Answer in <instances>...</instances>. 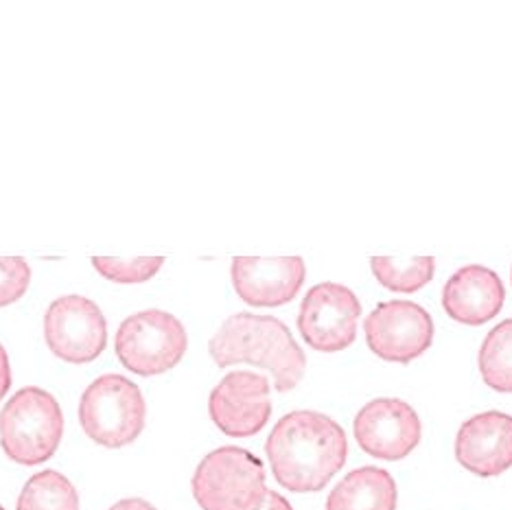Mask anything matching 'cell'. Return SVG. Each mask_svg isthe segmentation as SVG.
<instances>
[{"label":"cell","instance_id":"6da1fadb","mask_svg":"<svg viewBox=\"0 0 512 510\" xmlns=\"http://www.w3.org/2000/svg\"><path fill=\"white\" fill-rule=\"evenodd\" d=\"M265 454L276 482L285 491L318 493L344 469L348 438L331 416L294 410L272 427Z\"/></svg>","mask_w":512,"mask_h":510},{"label":"cell","instance_id":"7a4b0ae2","mask_svg":"<svg viewBox=\"0 0 512 510\" xmlns=\"http://www.w3.org/2000/svg\"><path fill=\"white\" fill-rule=\"evenodd\" d=\"M219 368L250 364L272 375L276 392L294 390L305 377L307 355L283 320L259 314L230 316L208 342Z\"/></svg>","mask_w":512,"mask_h":510},{"label":"cell","instance_id":"3957f363","mask_svg":"<svg viewBox=\"0 0 512 510\" xmlns=\"http://www.w3.org/2000/svg\"><path fill=\"white\" fill-rule=\"evenodd\" d=\"M62 438L64 412L49 390L20 388L0 410V447L16 465H44L60 449Z\"/></svg>","mask_w":512,"mask_h":510},{"label":"cell","instance_id":"277c9868","mask_svg":"<svg viewBox=\"0 0 512 510\" xmlns=\"http://www.w3.org/2000/svg\"><path fill=\"white\" fill-rule=\"evenodd\" d=\"M191 491L202 510H261L270 493L263 460L237 445L206 454L193 473Z\"/></svg>","mask_w":512,"mask_h":510},{"label":"cell","instance_id":"5b68a950","mask_svg":"<svg viewBox=\"0 0 512 510\" xmlns=\"http://www.w3.org/2000/svg\"><path fill=\"white\" fill-rule=\"evenodd\" d=\"M147 403L132 379L108 373L81 392L79 425L84 434L106 449L132 445L145 430Z\"/></svg>","mask_w":512,"mask_h":510},{"label":"cell","instance_id":"8992f818","mask_svg":"<svg viewBox=\"0 0 512 510\" xmlns=\"http://www.w3.org/2000/svg\"><path fill=\"white\" fill-rule=\"evenodd\" d=\"M189 349L184 324L162 309H145L121 322L114 335V353L125 370L138 377L165 375Z\"/></svg>","mask_w":512,"mask_h":510},{"label":"cell","instance_id":"52a82bcc","mask_svg":"<svg viewBox=\"0 0 512 510\" xmlns=\"http://www.w3.org/2000/svg\"><path fill=\"white\" fill-rule=\"evenodd\" d=\"M44 342L66 364H90L108 346V320L101 307L81 294L55 298L44 314Z\"/></svg>","mask_w":512,"mask_h":510},{"label":"cell","instance_id":"ba28073f","mask_svg":"<svg viewBox=\"0 0 512 510\" xmlns=\"http://www.w3.org/2000/svg\"><path fill=\"white\" fill-rule=\"evenodd\" d=\"M359 316L362 303L353 289L329 281L313 285L305 294L296 324L313 351L340 353L355 342Z\"/></svg>","mask_w":512,"mask_h":510},{"label":"cell","instance_id":"9c48e42d","mask_svg":"<svg viewBox=\"0 0 512 510\" xmlns=\"http://www.w3.org/2000/svg\"><path fill=\"white\" fill-rule=\"evenodd\" d=\"M368 349L392 364H410L434 342V320L410 300L379 303L364 320Z\"/></svg>","mask_w":512,"mask_h":510},{"label":"cell","instance_id":"30bf717a","mask_svg":"<svg viewBox=\"0 0 512 510\" xmlns=\"http://www.w3.org/2000/svg\"><path fill=\"white\" fill-rule=\"evenodd\" d=\"M270 379L250 370H232L208 397V414L219 432L230 438L259 434L272 416Z\"/></svg>","mask_w":512,"mask_h":510},{"label":"cell","instance_id":"8fae6325","mask_svg":"<svg viewBox=\"0 0 512 510\" xmlns=\"http://www.w3.org/2000/svg\"><path fill=\"white\" fill-rule=\"evenodd\" d=\"M357 445L379 460H403L421 443L423 425L403 399L381 397L366 403L353 421Z\"/></svg>","mask_w":512,"mask_h":510},{"label":"cell","instance_id":"7c38bea8","mask_svg":"<svg viewBox=\"0 0 512 510\" xmlns=\"http://www.w3.org/2000/svg\"><path fill=\"white\" fill-rule=\"evenodd\" d=\"M232 287L250 307H281L292 303L305 285L302 257H237L230 265Z\"/></svg>","mask_w":512,"mask_h":510},{"label":"cell","instance_id":"4fadbf2b","mask_svg":"<svg viewBox=\"0 0 512 510\" xmlns=\"http://www.w3.org/2000/svg\"><path fill=\"white\" fill-rule=\"evenodd\" d=\"M456 460L480 478L506 473L512 467V416L488 410L464 421L456 436Z\"/></svg>","mask_w":512,"mask_h":510},{"label":"cell","instance_id":"5bb4252c","mask_svg":"<svg viewBox=\"0 0 512 510\" xmlns=\"http://www.w3.org/2000/svg\"><path fill=\"white\" fill-rule=\"evenodd\" d=\"M506 289L497 272L484 265H467L453 274L442 289V309L451 320L482 327L504 307Z\"/></svg>","mask_w":512,"mask_h":510},{"label":"cell","instance_id":"9a60e30c","mask_svg":"<svg viewBox=\"0 0 512 510\" xmlns=\"http://www.w3.org/2000/svg\"><path fill=\"white\" fill-rule=\"evenodd\" d=\"M399 491L390 471L359 467L333 486L327 510H397Z\"/></svg>","mask_w":512,"mask_h":510},{"label":"cell","instance_id":"2e32d148","mask_svg":"<svg viewBox=\"0 0 512 510\" xmlns=\"http://www.w3.org/2000/svg\"><path fill=\"white\" fill-rule=\"evenodd\" d=\"M16 510H79L77 486L55 469L38 471L22 486Z\"/></svg>","mask_w":512,"mask_h":510},{"label":"cell","instance_id":"e0dca14e","mask_svg":"<svg viewBox=\"0 0 512 510\" xmlns=\"http://www.w3.org/2000/svg\"><path fill=\"white\" fill-rule=\"evenodd\" d=\"M480 375L488 388L512 394V318L488 331L480 346Z\"/></svg>","mask_w":512,"mask_h":510},{"label":"cell","instance_id":"ac0fdd59","mask_svg":"<svg viewBox=\"0 0 512 510\" xmlns=\"http://www.w3.org/2000/svg\"><path fill=\"white\" fill-rule=\"evenodd\" d=\"M370 270L377 281L397 294H416L434 278L436 259L434 257H414V259H394V257H372Z\"/></svg>","mask_w":512,"mask_h":510},{"label":"cell","instance_id":"d6986e66","mask_svg":"<svg viewBox=\"0 0 512 510\" xmlns=\"http://www.w3.org/2000/svg\"><path fill=\"white\" fill-rule=\"evenodd\" d=\"M165 259L162 257H134V259H116V257H92V268L99 276L110 283L119 285H138L154 278Z\"/></svg>","mask_w":512,"mask_h":510},{"label":"cell","instance_id":"ffe728a7","mask_svg":"<svg viewBox=\"0 0 512 510\" xmlns=\"http://www.w3.org/2000/svg\"><path fill=\"white\" fill-rule=\"evenodd\" d=\"M31 265L22 257H0V309L18 303L29 292Z\"/></svg>","mask_w":512,"mask_h":510},{"label":"cell","instance_id":"44dd1931","mask_svg":"<svg viewBox=\"0 0 512 510\" xmlns=\"http://www.w3.org/2000/svg\"><path fill=\"white\" fill-rule=\"evenodd\" d=\"M11 381H14V375H11L9 355L5 351V346L0 344V401H3L7 397V392L11 390Z\"/></svg>","mask_w":512,"mask_h":510},{"label":"cell","instance_id":"7402d4cb","mask_svg":"<svg viewBox=\"0 0 512 510\" xmlns=\"http://www.w3.org/2000/svg\"><path fill=\"white\" fill-rule=\"evenodd\" d=\"M108 510H158L154 504L143 500V497H125V500L114 502Z\"/></svg>","mask_w":512,"mask_h":510},{"label":"cell","instance_id":"603a6c76","mask_svg":"<svg viewBox=\"0 0 512 510\" xmlns=\"http://www.w3.org/2000/svg\"><path fill=\"white\" fill-rule=\"evenodd\" d=\"M261 510H294V506L289 504V500H287L285 495L276 493V491H270V493H267V500H265Z\"/></svg>","mask_w":512,"mask_h":510},{"label":"cell","instance_id":"cb8c5ba5","mask_svg":"<svg viewBox=\"0 0 512 510\" xmlns=\"http://www.w3.org/2000/svg\"><path fill=\"white\" fill-rule=\"evenodd\" d=\"M0 510H7V508H5V506H3V504H0Z\"/></svg>","mask_w":512,"mask_h":510},{"label":"cell","instance_id":"d4e9b609","mask_svg":"<svg viewBox=\"0 0 512 510\" xmlns=\"http://www.w3.org/2000/svg\"><path fill=\"white\" fill-rule=\"evenodd\" d=\"M510 281H512V268H510Z\"/></svg>","mask_w":512,"mask_h":510}]
</instances>
